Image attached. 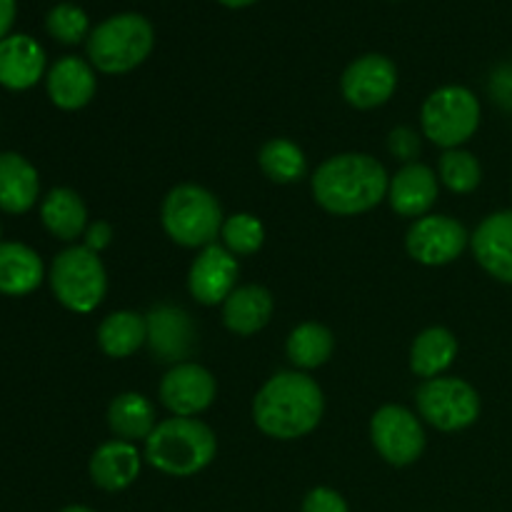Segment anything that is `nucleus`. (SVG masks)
Segmentation results:
<instances>
[{
  "label": "nucleus",
  "mask_w": 512,
  "mask_h": 512,
  "mask_svg": "<svg viewBox=\"0 0 512 512\" xmlns=\"http://www.w3.org/2000/svg\"><path fill=\"white\" fill-rule=\"evenodd\" d=\"M470 250L490 278L512 285V210H498L483 218L470 235Z\"/></svg>",
  "instance_id": "dca6fc26"
},
{
  "label": "nucleus",
  "mask_w": 512,
  "mask_h": 512,
  "mask_svg": "<svg viewBox=\"0 0 512 512\" xmlns=\"http://www.w3.org/2000/svg\"><path fill=\"white\" fill-rule=\"evenodd\" d=\"M218 455L213 428L198 418H165L145 440L143 458L170 478H193Z\"/></svg>",
  "instance_id": "7ed1b4c3"
},
{
  "label": "nucleus",
  "mask_w": 512,
  "mask_h": 512,
  "mask_svg": "<svg viewBox=\"0 0 512 512\" xmlns=\"http://www.w3.org/2000/svg\"><path fill=\"white\" fill-rule=\"evenodd\" d=\"M225 215L218 198L198 183H180L168 190L160 205V225L175 245L203 250L218 243Z\"/></svg>",
  "instance_id": "20e7f679"
},
{
  "label": "nucleus",
  "mask_w": 512,
  "mask_h": 512,
  "mask_svg": "<svg viewBox=\"0 0 512 512\" xmlns=\"http://www.w3.org/2000/svg\"><path fill=\"white\" fill-rule=\"evenodd\" d=\"M370 443L380 458L393 468H408L425 453L423 420L405 405H383L370 418Z\"/></svg>",
  "instance_id": "1a4fd4ad"
},
{
  "label": "nucleus",
  "mask_w": 512,
  "mask_h": 512,
  "mask_svg": "<svg viewBox=\"0 0 512 512\" xmlns=\"http://www.w3.org/2000/svg\"><path fill=\"white\" fill-rule=\"evenodd\" d=\"M45 88H48V98L55 108L80 110L95 98L98 78L88 60L78 58V55H65L50 65Z\"/></svg>",
  "instance_id": "a211bd4d"
},
{
  "label": "nucleus",
  "mask_w": 512,
  "mask_h": 512,
  "mask_svg": "<svg viewBox=\"0 0 512 512\" xmlns=\"http://www.w3.org/2000/svg\"><path fill=\"white\" fill-rule=\"evenodd\" d=\"M458 358V338L453 330L443 325H433L418 333V338L410 345V370L423 380L440 378Z\"/></svg>",
  "instance_id": "393cba45"
},
{
  "label": "nucleus",
  "mask_w": 512,
  "mask_h": 512,
  "mask_svg": "<svg viewBox=\"0 0 512 512\" xmlns=\"http://www.w3.org/2000/svg\"><path fill=\"white\" fill-rule=\"evenodd\" d=\"M470 248V233L450 215L430 213L413 220L405 235V250L425 268H443L455 263Z\"/></svg>",
  "instance_id": "9d476101"
},
{
  "label": "nucleus",
  "mask_w": 512,
  "mask_h": 512,
  "mask_svg": "<svg viewBox=\"0 0 512 512\" xmlns=\"http://www.w3.org/2000/svg\"><path fill=\"white\" fill-rule=\"evenodd\" d=\"M258 165L265 178L278 185L298 183L308 173V158L303 148L290 138H273L260 148Z\"/></svg>",
  "instance_id": "cd10ccee"
},
{
  "label": "nucleus",
  "mask_w": 512,
  "mask_h": 512,
  "mask_svg": "<svg viewBox=\"0 0 512 512\" xmlns=\"http://www.w3.org/2000/svg\"><path fill=\"white\" fill-rule=\"evenodd\" d=\"M15 23V0H0V40L8 38Z\"/></svg>",
  "instance_id": "c9c22d12"
},
{
  "label": "nucleus",
  "mask_w": 512,
  "mask_h": 512,
  "mask_svg": "<svg viewBox=\"0 0 512 512\" xmlns=\"http://www.w3.org/2000/svg\"><path fill=\"white\" fill-rule=\"evenodd\" d=\"M45 75V50L30 35H8L0 40V85L28 90Z\"/></svg>",
  "instance_id": "6ab92c4d"
},
{
  "label": "nucleus",
  "mask_w": 512,
  "mask_h": 512,
  "mask_svg": "<svg viewBox=\"0 0 512 512\" xmlns=\"http://www.w3.org/2000/svg\"><path fill=\"white\" fill-rule=\"evenodd\" d=\"M438 178L450 193L470 195L483 183V165L470 150H445L438 160Z\"/></svg>",
  "instance_id": "c85d7f7f"
},
{
  "label": "nucleus",
  "mask_w": 512,
  "mask_h": 512,
  "mask_svg": "<svg viewBox=\"0 0 512 512\" xmlns=\"http://www.w3.org/2000/svg\"><path fill=\"white\" fill-rule=\"evenodd\" d=\"M40 220L53 238L73 243L88 228V205L73 188H53L40 203Z\"/></svg>",
  "instance_id": "b1692460"
},
{
  "label": "nucleus",
  "mask_w": 512,
  "mask_h": 512,
  "mask_svg": "<svg viewBox=\"0 0 512 512\" xmlns=\"http://www.w3.org/2000/svg\"><path fill=\"white\" fill-rule=\"evenodd\" d=\"M415 405L420 418L440 433L468 430L470 425L478 423L483 410L478 390L468 380L450 378V375L423 380L415 390Z\"/></svg>",
  "instance_id": "6e6552de"
},
{
  "label": "nucleus",
  "mask_w": 512,
  "mask_h": 512,
  "mask_svg": "<svg viewBox=\"0 0 512 512\" xmlns=\"http://www.w3.org/2000/svg\"><path fill=\"white\" fill-rule=\"evenodd\" d=\"M490 98L500 105L503 110H512V65H500L493 75H490Z\"/></svg>",
  "instance_id": "72a5a7b5"
},
{
  "label": "nucleus",
  "mask_w": 512,
  "mask_h": 512,
  "mask_svg": "<svg viewBox=\"0 0 512 512\" xmlns=\"http://www.w3.org/2000/svg\"><path fill=\"white\" fill-rule=\"evenodd\" d=\"M113 225L108 223V220H93V223H88V228H85L83 233V245L88 250H93V253H103L105 248H110V243H113Z\"/></svg>",
  "instance_id": "f704fd0d"
},
{
  "label": "nucleus",
  "mask_w": 512,
  "mask_h": 512,
  "mask_svg": "<svg viewBox=\"0 0 512 512\" xmlns=\"http://www.w3.org/2000/svg\"><path fill=\"white\" fill-rule=\"evenodd\" d=\"M440 178L430 165L425 163H405L395 175H390L388 203L393 213L400 218L418 220L430 215L433 205L438 203Z\"/></svg>",
  "instance_id": "2eb2a0df"
},
{
  "label": "nucleus",
  "mask_w": 512,
  "mask_h": 512,
  "mask_svg": "<svg viewBox=\"0 0 512 512\" xmlns=\"http://www.w3.org/2000/svg\"><path fill=\"white\" fill-rule=\"evenodd\" d=\"M215 395H218V383L213 373L193 360L173 365L163 375L158 388L160 405L173 418H198L213 405Z\"/></svg>",
  "instance_id": "9b49d317"
},
{
  "label": "nucleus",
  "mask_w": 512,
  "mask_h": 512,
  "mask_svg": "<svg viewBox=\"0 0 512 512\" xmlns=\"http://www.w3.org/2000/svg\"><path fill=\"white\" fill-rule=\"evenodd\" d=\"M220 240L235 258L255 255L265 245V225L253 213H233L225 218Z\"/></svg>",
  "instance_id": "c756f323"
},
{
  "label": "nucleus",
  "mask_w": 512,
  "mask_h": 512,
  "mask_svg": "<svg viewBox=\"0 0 512 512\" xmlns=\"http://www.w3.org/2000/svg\"><path fill=\"white\" fill-rule=\"evenodd\" d=\"M148 343L145 315L135 310H115L98 325V345L108 358L123 360L138 353Z\"/></svg>",
  "instance_id": "a878e982"
},
{
  "label": "nucleus",
  "mask_w": 512,
  "mask_h": 512,
  "mask_svg": "<svg viewBox=\"0 0 512 512\" xmlns=\"http://www.w3.org/2000/svg\"><path fill=\"white\" fill-rule=\"evenodd\" d=\"M145 325H148L145 345L158 363H168L173 368L190 358L195 348V325L188 310L170 303L153 305L145 315Z\"/></svg>",
  "instance_id": "4468645a"
},
{
  "label": "nucleus",
  "mask_w": 512,
  "mask_h": 512,
  "mask_svg": "<svg viewBox=\"0 0 512 512\" xmlns=\"http://www.w3.org/2000/svg\"><path fill=\"white\" fill-rule=\"evenodd\" d=\"M0 238H3V225H0ZM0 243H3V240H0Z\"/></svg>",
  "instance_id": "58836bf2"
},
{
  "label": "nucleus",
  "mask_w": 512,
  "mask_h": 512,
  "mask_svg": "<svg viewBox=\"0 0 512 512\" xmlns=\"http://www.w3.org/2000/svg\"><path fill=\"white\" fill-rule=\"evenodd\" d=\"M45 280V265L40 255L25 243H0V293L23 298L40 288Z\"/></svg>",
  "instance_id": "4be33fe9"
},
{
  "label": "nucleus",
  "mask_w": 512,
  "mask_h": 512,
  "mask_svg": "<svg viewBox=\"0 0 512 512\" xmlns=\"http://www.w3.org/2000/svg\"><path fill=\"white\" fill-rule=\"evenodd\" d=\"M275 310L273 293L263 285H238L223 303V325L233 335L250 338L270 323Z\"/></svg>",
  "instance_id": "aec40b11"
},
{
  "label": "nucleus",
  "mask_w": 512,
  "mask_h": 512,
  "mask_svg": "<svg viewBox=\"0 0 512 512\" xmlns=\"http://www.w3.org/2000/svg\"><path fill=\"white\" fill-rule=\"evenodd\" d=\"M398 90V68L388 55L368 53L355 58L340 78L345 103L358 110H373L388 103Z\"/></svg>",
  "instance_id": "f8f14e48"
},
{
  "label": "nucleus",
  "mask_w": 512,
  "mask_h": 512,
  "mask_svg": "<svg viewBox=\"0 0 512 512\" xmlns=\"http://www.w3.org/2000/svg\"><path fill=\"white\" fill-rule=\"evenodd\" d=\"M220 5H225V8H248V5L258 3V0H218Z\"/></svg>",
  "instance_id": "e433bc0d"
},
{
  "label": "nucleus",
  "mask_w": 512,
  "mask_h": 512,
  "mask_svg": "<svg viewBox=\"0 0 512 512\" xmlns=\"http://www.w3.org/2000/svg\"><path fill=\"white\" fill-rule=\"evenodd\" d=\"M40 178L35 165L20 153H0V210L23 215L38 203Z\"/></svg>",
  "instance_id": "412c9836"
},
{
  "label": "nucleus",
  "mask_w": 512,
  "mask_h": 512,
  "mask_svg": "<svg viewBox=\"0 0 512 512\" xmlns=\"http://www.w3.org/2000/svg\"><path fill=\"white\" fill-rule=\"evenodd\" d=\"M155 30L138 13H120L103 20L88 35V63L98 73L125 75L153 53Z\"/></svg>",
  "instance_id": "39448f33"
},
{
  "label": "nucleus",
  "mask_w": 512,
  "mask_h": 512,
  "mask_svg": "<svg viewBox=\"0 0 512 512\" xmlns=\"http://www.w3.org/2000/svg\"><path fill=\"white\" fill-rule=\"evenodd\" d=\"M388 150L393 158L403 160L405 163H415V158L423 150V143H420V133L418 130L408 128V125H398V128L390 130L388 135Z\"/></svg>",
  "instance_id": "2f4dec72"
},
{
  "label": "nucleus",
  "mask_w": 512,
  "mask_h": 512,
  "mask_svg": "<svg viewBox=\"0 0 512 512\" xmlns=\"http://www.w3.org/2000/svg\"><path fill=\"white\" fill-rule=\"evenodd\" d=\"M335 350V335L328 325L315 323V320H305V323L295 325L290 330L288 340H285V355L293 363L295 370H310L320 368L333 358Z\"/></svg>",
  "instance_id": "bb28decb"
},
{
  "label": "nucleus",
  "mask_w": 512,
  "mask_h": 512,
  "mask_svg": "<svg viewBox=\"0 0 512 512\" xmlns=\"http://www.w3.org/2000/svg\"><path fill=\"white\" fill-rule=\"evenodd\" d=\"M50 38H55L63 45H78L90 35V20L83 8L73 3H60L45 18Z\"/></svg>",
  "instance_id": "7c9ffc66"
},
{
  "label": "nucleus",
  "mask_w": 512,
  "mask_h": 512,
  "mask_svg": "<svg viewBox=\"0 0 512 512\" xmlns=\"http://www.w3.org/2000/svg\"><path fill=\"white\" fill-rule=\"evenodd\" d=\"M60 512H95V510L85 508V505H68V508H63Z\"/></svg>",
  "instance_id": "4c0bfd02"
},
{
  "label": "nucleus",
  "mask_w": 512,
  "mask_h": 512,
  "mask_svg": "<svg viewBox=\"0 0 512 512\" xmlns=\"http://www.w3.org/2000/svg\"><path fill=\"white\" fill-rule=\"evenodd\" d=\"M325 413L318 380L303 370H280L253 398V423L273 440H298L313 433Z\"/></svg>",
  "instance_id": "f257e3e1"
},
{
  "label": "nucleus",
  "mask_w": 512,
  "mask_h": 512,
  "mask_svg": "<svg viewBox=\"0 0 512 512\" xmlns=\"http://www.w3.org/2000/svg\"><path fill=\"white\" fill-rule=\"evenodd\" d=\"M140 468H143V453L138 445L118 438L98 445L88 463L90 480L105 493L128 490L140 478Z\"/></svg>",
  "instance_id": "f3484780"
},
{
  "label": "nucleus",
  "mask_w": 512,
  "mask_h": 512,
  "mask_svg": "<svg viewBox=\"0 0 512 512\" xmlns=\"http://www.w3.org/2000/svg\"><path fill=\"white\" fill-rule=\"evenodd\" d=\"M48 280L58 303L70 313H93L108 295V270L100 255L85 245L60 250L50 265Z\"/></svg>",
  "instance_id": "423d86ee"
},
{
  "label": "nucleus",
  "mask_w": 512,
  "mask_h": 512,
  "mask_svg": "<svg viewBox=\"0 0 512 512\" xmlns=\"http://www.w3.org/2000/svg\"><path fill=\"white\" fill-rule=\"evenodd\" d=\"M303 512H350L348 503H345L343 495L333 488H313L308 495L303 498Z\"/></svg>",
  "instance_id": "473e14b6"
},
{
  "label": "nucleus",
  "mask_w": 512,
  "mask_h": 512,
  "mask_svg": "<svg viewBox=\"0 0 512 512\" xmlns=\"http://www.w3.org/2000/svg\"><path fill=\"white\" fill-rule=\"evenodd\" d=\"M390 175L370 153H338L318 165L310 178L313 198L325 213L353 218L370 213L388 198Z\"/></svg>",
  "instance_id": "f03ea898"
},
{
  "label": "nucleus",
  "mask_w": 512,
  "mask_h": 512,
  "mask_svg": "<svg viewBox=\"0 0 512 512\" xmlns=\"http://www.w3.org/2000/svg\"><path fill=\"white\" fill-rule=\"evenodd\" d=\"M478 95L465 85H443L425 98L420 108V130L423 138L443 150L463 148L480 128Z\"/></svg>",
  "instance_id": "0eeeda50"
},
{
  "label": "nucleus",
  "mask_w": 512,
  "mask_h": 512,
  "mask_svg": "<svg viewBox=\"0 0 512 512\" xmlns=\"http://www.w3.org/2000/svg\"><path fill=\"white\" fill-rule=\"evenodd\" d=\"M158 413H155L153 400L145 398L143 393H120L110 400L108 405V428L110 433L125 443H145L150 433L158 425Z\"/></svg>",
  "instance_id": "5701e85b"
},
{
  "label": "nucleus",
  "mask_w": 512,
  "mask_h": 512,
  "mask_svg": "<svg viewBox=\"0 0 512 512\" xmlns=\"http://www.w3.org/2000/svg\"><path fill=\"white\" fill-rule=\"evenodd\" d=\"M238 258L223 243H213L198 250L188 270V293L200 305H223L238 288Z\"/></svg>",
  "instance_id": "ddd939ff"
}]
</instances>
